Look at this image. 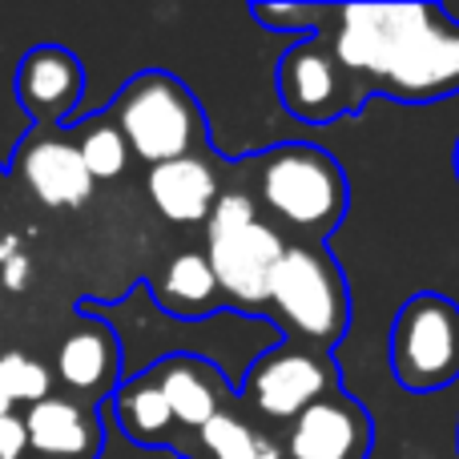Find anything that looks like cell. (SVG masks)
Returning a JSON list of instances; mask_svg holds the SVG:
<instances>
[{
  "mask_svg": "<svg viewBox=\"0 0 459 459\" xmlns=\"http://www.w3.org/2000/svg\"><path fill=\"white\" fill-rule=\"evenodd\" d=\"M282 250V234L266 222L238 226L226 234H206V262L218 278V290L238 307L266 302L270 274H274Z\"/></svg>",
  "mask_w": 459,
  "mask_h": 459,
  "instance_id": "obj_8",
  "label": "cell"
},
{
  "mask_svg": "<svg viewBox=\"0 0 459 459\" xmlns=\"http://www.w3.org/2000/svg\"><path fill=\"white\" fill-rule=\"evenodd\" d=\"M371 415L342 391L310 403L286 431V459H367Z\"/></svg>",
  "mask_w": 459,
  "mask_h": 459,
  "instance_id": "obj_10",
  "label": "cell"
},
{
  "mask_svg": "<svg viewBox=\"0 0 459 459\" xmlns=\"http://www.w3.org/2000/svg\"><path fill=\"white\" fill-rule=\"evenodd\" d=\"M109 411L117 420V428L134 444H145V447H161L169 439V431H174V411H169L153 371L121 379L117 391L109 395Z\"/></svg>",
  "mask_w": 459,
  "mask_h": 459,
  "instance_id": "obj_17",
  "label": "cell"
},
{
  "mask_svg": "<svg viewBox=\"0 0 459 459\" xmlns=\"http://www.w3.org/2000/svg\"><path fill=\"white\" fill-rule=\"evenodd\" d=\"M266 302L302 339L318 342V347L339 342L342 331H347V318H351L342 274L315 246H286L274 274H270Z\"/></svg>",
  "mask_w": 459,
  "mask_h": 459,
  "instance_id": "obj_3",
  "label": "cell"
},
{
  "mask_svg": "<svg viewBox=\"0 0 459 459\" xmlns=\"http://www.w3.org/2000/svg\"><path fill=\"white\" fill-rule=\"evenodd\" d=\"M198 439L214 459H282L278 444L266 431H258L254 423H246L242 415L226 411V407L198 431Z\"/></svg>",
  "mask_w": 459,
  "mask_h": 459,
  "instance_id": "obj_19",
  "label": "cell"
},
{
  "mask_svg": "<svg viewBox=\"0 0 459 459\" xmlns=\"http://www.w3.org/2000/svg\"><path fill=\"white\" fill-rule=\"evenodd\" d=\"M8 169L48 210H77L93 198V178L81 161L77 142H69L61 134H37L29 142H21Z\"/></svg>",
  "mask_w": 459,
  "mask_h": 459,
  "instance_id": "obj_9",
  "label": "cell"
},
{
  "mask_svg": "<svg viewBox=\"0 0 459 459\" xmlns=\"http://www.w3.org/2000/svg\"><path fill=\"white\" fill-rule=\"evenodd\" d=\"M254 16L262 24H274V29H302L307 21H315L318 8H282V4H254Z\"/></svg>",
  "mask_w": 459,
  "mask_h": 459,
  "instance_id": "obj_24",
  "label": "cell"
},
{
  "mask_svg": "<svg viewBox=\"0 0 459 459\" xmlns=\"http://www.w3.org/2000/svg\"><path fill=\"white\" fill-rule=\"evenodd\" d=\"M258 190L270 214L302 234H331L347 214V178L339 161L315 145H278L266 153Z\"/></svg>",
  "mask_w": 459,
  "mask_h": 459,
  "instance_id": "obj_2",
  "label": "cell"
},
{
  "mask_svg": "<svg viewBox=\"0 0 459 459\" xmlns=\"http://www.w3.org/2000/svg\"><path fill=\"white\" fill-rule=\"evenodd\" d=\"M431 16H436V4H351L339 13L331 53L342 73L383 85V77L431 24Z\"/></svg>",
  "mask_w": 459,
  "mask_h": 459,
  "instance_id": "obj_5",
  "label": "cell"
},
{
  "mask_svg": "<svg viewBox=\"0 0 459 459\" xmlns=\"http://www.w3.org/2000/svg\"><path fill=\"white\" fill-rule=\"evenodd\" d=\"M455 174H459V145H455Z\"/></svg>",
  "mask_w": 459,
  "mask_h": 459,
  "instance_id": "obj_29",
  "label": "cell"
},
{
  "mask_svg": "<svg viewBox=\"0 0 459 459\" xmlns=\"http://www.w3.org/2000/svg\"><path fill=\"white\" fill-rule=\"evenodd\" d=\"M24 431H29V447L48 459H89L101 447V423L97 411L89 415L73 399H40L24 415Z\"/></svg>",
  "mask_w": 459,
  "mask_h": 459,
  "instance_id": "obj_16",
  "label": "cell"
},
{
  "mask_svg": "<svg viewBox=\"0 0 459 459\" xmlns=\"http://www.w3.org/2000/svg\"><path fill=\"white\" fill-rule=\"evenodd\" d=\"M21 254V234H0V266Z\"/></svg>",
  "mask_w": 459,
  "mask_h": 459,
  "instance_id": "obj_27",
  "label": "cell"
},
{
  "mask_svg": "<svg viewBox=\"0 0 459 459\" xmlns=\"http://www.w3.org/2000/svg\"><path fill=\"white\" fill-rule=\"evenodd\" d=\"M158 375V387L166 395L169 411H174V423L182 428H194L202 431L218 411H222L230 387L222 379L210 359H198V355H169L166 363L150 367Z\"/></svg>",
  "mask_w": 459,
  "mask_h": 459,
  "instance_id": "obj_14",
  "label": "cell"
},
{
  "mask_svg": "<svg viewBox=\"0 0 459 459\" xmlns=\"http://www.w3.org/2000/svg\"><path fill=\"white\" fill-rule=\"evenodd\" d=\"M391 371L415 395L459 379V307L444 294H415L391 326Z\"/></svg>",
  "mask_w": 459,
  "mask_h": 459,
  "instance_id": "obj_4",
  "label": "cell"
},
{
  "mask_svg": "<svg viewBox=\"0 0 459 459\" xmlns=\"http://www.w3.org/2000/svg\"><path fill=\"white\" fill-rule=\"evenodd\" d=\"M145 190H150V202L158 206L161 218L178 226H198L206 222L218 202V174L210 169L206 158L190 153V158L150 166Z\"/></svg>",
  "mask_w": 459,
  "mask_h": 459,
  "instance_id": "obj_15",
  "label": "cell"
},
{
  "mask_svg": "<svg viewBox=\"0 0 459 459\" xmlns=\"http://www.w3.org/2000/svg\"><path fill=\"white\" fill-rule=\"evenodd\" d=\"M113 126L121 129L134 158L161 166V161L190 158L194 145L202 142L206 117H202L194 93L174 73L145 69L117 89Z\"/></svg>",
  "mask_w": 459,
  "mask_h": 459,
  "instance_id": "obj_1",
  "label": "cell"
},
{
  "mask_svg": "<svg viewBox=\"0 0 459 459\" xmlns=\"http://www.w3.org/2000/svg\"><path fill=\"white\" fill-rule=\"evenodd\" d=\"M77 150H81V161H85L93 182H113V178H121L129 166V145H126V137H121V129L113 126L109 113L77 121Z\"/></svg>",
  "mask_w": 459,
  "mask_h": 459,
  "instance_id": "obj_20",
  "label": "cell"
},
{
  "mask_svg": "<svg viewBox=\"0 0 459 459\" xmlns=\"http://www.w3.org/2000/svg\"><path fill=\"white\" fill-rule=\"evenodd\" d=\"M13 399H8V391H4V383H0V420H4V415H13Z\"/></svg>",
  "mask_w": 459,
  "mask_h": 459,
  "instance_id": "obj_28",
  "label": "cell"
},
{
  "mask_svg": "<svg viewBox=\"0 0 459 459\" xmlns=\"http://www.w3.org/2000/svg\"><path fill=\"white\" fill-rule=\"evenodd\" d=\"M13 101L40 134H53L56 126H73L81 101H85L81 56L65 45H53V40L29 45L13 69Z\"/></svg>",
  "mask_w": 459,
  "mask_h": 459,
  "instance_id": "obj_6",
  "label": "cell"
},
{
  "mask_svg": "<svg viewBox=\"0 0 459 459\" xmlns=\"http://www.w3.org/2000/svg\"><path fill=\"white\" fill-rule=\"evenodd\" d=\"M97 423H101V452H97L93 459H182V455L166 452V447L134 444V439L117 428V420H113L109 399H105V403H97Z\"/></svg>",
  "mask_w": 459,
  "mask_h": 459,
  "instance_id": "obj_22",
  "label": "cell"
},
{
  "mask_svg": "<svg viewBox=\"0 0 459 459\" xmlns=\"http://www.w3.org/2000/svg\"><path fill=\"white\" fill-rule=\"evenodd\" d=\"M459 85V24L436 8L431 24L407 45L395 69L383 77V89L403 101H436Z\"/></svg>",
  "mask_w": 459,
  "mask_h": 459,
  "instance_id": "obj_11",
  "label": "cell"
},
{
  "mask_svg": "<svg viewBox=\"0 0 459 459\" xmlns=\"http://www.w3.org/2000/svg\"><path fill=\"white\" fill-rule=\"evenodd\" d=\"M278 93L294 117L307 121H331L334 113L347 109L342 101V65L334 61L331 45L323 37L294 45L278 65Z\"/></svg>",
  "mask_w": 459,
  "mask_h": 459,
  "instance_id": "obj_12",
  "label": "cell"
},
{
  "mask_svg": "<svg viewBox=\"0 0 459 459\" xmlns=\"http://www.w3.org/2000/svg\"><path fill=\"white\" fill-rule=\"evenodd\" d=\"M0 383H4L8 399L13 403H40V399L53 395V375H48L45 363L21 355V351H8L0 355Z\"/></svg>",
  "mask_w": 459,
  "mask_h": 459,
  "instance_id": "obj_21",
  "label": "cell"
},
{
  "mask_svg": "<svg viewBox=\"0 0 459 459\" xmlns=\"http://www.w3.org/2000/svg\"><path fill=\"white\" fill-rule=\"evenodd\" d=\"M153 299L174 318H198V315H206V310H214L222 290H218V278H214V270H210L206 254L186 250L166 266Z\"/></svg>",
  "mask_w": 459,
  "mask_h": 459,
  "instance_id": "obj_18",
  "label": "cell"
},
{
  "mask_svg": "<svg viewBox=\"0 0 459 459\" xmlns=\"http://www.w3.org/2000/svg\"><path fill=\"white\" fill-rule=\"evenodd\" d=\"M258 222V214H254V202L246 198V194H218L214 210H210L206 218V234H226V230H238V226H250Z\"/></svg>",
  "mask_w": 459,
  "mask_h": 459,
  "instance_id": "obj_23",
  "label": "cell"
},
{
  "mask_svg": "<svg viewBox=\"0 0 459 459\" xmlns=\"http://www.w3.org/2000/svg\"><path fill=\"white\" fill-rule=\"evenodd\" d=\"M242 391L266 420H299L310 403L339 391V371L318 351H270L246 375Z\"/></svg>",
  "mask_w": 459,
  "mask_h": 459,
  "instance_id": "obj_7",
  "label": "cell"
},
{
  "mask_svg": "<svg viewBox=\"0 0 459 459\" xmlns=\"http://www.w3.org/2000/svg\"><path fill=\"white\" fill-rule=\"evenodd\" d=\"M29 452V431H24V415H4L0 420V459H21Z\"/></svg>",
  "mask_w": 459,
  "mask_h": 459,
  "instance_id": "obj_25",
  "label": "cell"
},
{
  "mask_svg": "<svg viewBox=\"0 0 459 459\" xmlns=\"http://www.w3.org/2000/svg\"><path fill=\"white\" fill-rule=\"evenodd\" d=\"M29 282H32V258L21 250L16 258H8L4 266H0V286L13 290V294H21V290H29Z\"/></svg>",
  "mask_w": 459,
  "mask_h": 459,
  "instance_id": "obj_26",
  "label": "cell"
},
{
  "mask_svg": "<svg viewBox=\"0 0 459 459\" xmlns=\"http://www.w3.org/2000/svg\"><path fill=\"white\" fill-rule=\"evenodd\" d=\"M56 375H61V383L69 391L93 399V407L105 403L117 391V379H121L117 334L105 323H97V318L81 315V323L56 347Z\"/></svg>",
  "mask_w": 459,
  "mask_h": 459,
  "instance_id": "obj_13",
  "label": "cell"
}]
</instances>
